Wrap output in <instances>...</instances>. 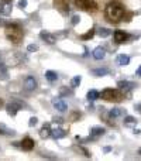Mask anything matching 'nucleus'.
Listing matches in <instances>:
<instances>
[{
	"label": "nucleus",
	"mask_w": 141,
	"mask_h": 161,
	"mask_svg": "<svg viewBox=\"0 0 141 161\" xmlns=\"http://www.w3.org/2000/svg\"><path fill=\"white\" fill-rule=\"evenodd\" d=\"M124 13H125V8L120 1H110V3H107L106 10H104V14L107 17V20L111 21V23H114V24L120 23L124 18Z\"/></svg>",
	"instance_id": "obj_1"
},
{
	"label": "nucleus",
	"mask_w": 141,
	"mask_h": 161,
	"mask_svg": "<svg viewBox=\"0 0 141 161\" xmlns=\"http://www.w3.org/2000/svg\"><path fill=\"white\" fill-rule=\"evenodd\" d=\"M6 37H7L8 41H11L13 44H20L23 41V37H24V32L21 30V27L17 24H8L6 27Z\"/></svg>",
	"instance_id": "obj_2"
},
{
	"label": "nucleus",
	"mask_w": 141,
	"mask_h": 161,
	"mask_svg": "<svg viewBox=\"0 0 141 161\" xmlns=\"http://www.w3.org/2000/svg\"><path fill=\"white\" fill-rule=\"evenodd\" d=\"M102 99L107 100V102H113V103H117V102H121L124 95L118 90V89H104L102 92Z\"/></svg>",
	"instance_id": "obj_3"
},
{
	"label": "nucleus",
	"mask_w": 141,
	"mask_h": 161,
	"mask_svg": "<svg viewBox=\"0 0 141 161\" xmlns=\"http://www.w3.org/2000/svg\"><path fill=\"white\" fill-rule=\"evenodd\" d=\"M75 4L78 8L89 11V13L97 11V3L94 0H75Z\"/></svg>",
	"instance_id": "obj_4"
},
{
	"label": "nucleus",
	"mask_w": 141,
	"mask_h": 161,
	"mask_svg": "<svg viewBox=\"0 0 141 161\" xmlns=\"http://www.w3.org/2000/svg\"><path fill=\"white\" fill-rule=\"evenodd\" d=\"M54 6L58 11H61L62 14L69 13V4L66 0H54Z\"/></svg>",
	"instance_id": "obj_5"
},
{
	"label": "nucleus",
	"mask_w": 141,
	"mask_h": 161,
	"mask_svg": "<svg viewBox=\"0 0 141 161\" xmlns=\"http://www.w3.org/2000/svg\"><path fill=\"white\" fill-rule=\"evenodd\" d=\"M34 145H35V143H34L32 138H30V137H24L23 141H21V144H20V147L23 148L24 151H31L32 148H34Z\"/></svg>",
	"instance_id": "obj_6"
},
{
	"label": "nucleus",
	"mask_w": 141,
	"mask_h": 161,
	"mask_svg": "<svg viewBox=\"0 0 141 161\" xmlns=\"http://www.w3.org/2000/svg\"><path fill=\"white\" fill-rule=\"evenodd\" d=\"M113 37H114V41H116L117 44H123V42H125V41H127V38H128V34H127V32H124V31H120V30H117V31H114Z\"/></svg>",
	"instance_id": "obj_7"
},
{
	"label": "nucleus",
	"mask_w": 141,
	"mask_h": 161,
	"mask_svg": "<svg viewBox=\"0 0 141 161\" xmlns=\"http://www.w3.org/2000/svg\"><path fill=\"white\" fill-rule=\"evenodd\" d=\"M24 88L27 90H34L37 88V80L34 79V76H27L24 80Z\"/></svg>",
	"instance_id": "obj_8"
},
{
	"label": "nucleus",
	"mask_w": 141,
	"mask_h": 161,
	"mask_svg": "<svg viewBox=\"0 0 141 161\" xmlns=\"http://www.w3.org/2000/svg\"><path fill=\"white\" fill-rule=\"evenodd\" d=\"M11 4H10V1H1L0 3V14L1 16H8L10 13H11Z\"/></svg>",
	"instance_id": "obj_9"
},
{
	"label": "nucleus",
	"mask_w": 141,
	"mask_h": 161,
	"mask_svg": "<svg viewBox=\"0 0 141 161\" xmlns=\"http://www.w3.org/2000/svg\"><path fill=\"white\" fill-rule=\"evenodd\" d=\"M52 105H54V107L58 112H65L66 110V103L63 100H61V99H58V97L52 99Z\"/></svg>",
	"instance_id": "obj_10"
},
{
	"label": "nucleus",
	"mask_w": 141,
	"mask_h": 161,
	"mask_svg": "<svg viewBox=\"0 0 141 161\" xmlns=\"http://www.w3.org/2000/svg\"><path fill=\"white\" fill-rule=\"evenodd\" d=\"M39 37L45 41V42H48V44H55V42H56L55 35H52V34H49V32H47V31H41L39 32Z\"/></svg>",
	"instance_id": "obj_11"
},
{
	"label": "nucleus",
	"mask_w": 141,
	"mask_h": 161,
	"mask_svg": "<svg viewBox=\"0 0 141 161\" xmlns=\"http://www.w3.org/2000/svg\"><path fill=\"white\" fill-rule=\"evenodd\" d=\"M117 86L121 89V90H130V89H133L134 86H135V83H134V82H130V80H118Z\"/></svg>",
	"instance_id": "obj_12"
},
{
	"label": "nucleus",
	"mask_w": 141,
	"mask_h": 161,
	"mask_svg": "<svg viewBox=\"0 0 141 161\" xmlns=\"http://www.w3.org/2000/svg\"><path fill=\"white\" fill-rule=\"evenodd\" d=\"M6 110H7V113L10 114V116H16L17 112L20 110V105H17V103H8L7 106H6Z\"/></svg>",
	"instance_id": "obj_13"
},
{
	"label": "nucleus",
	"mask_w": 141,
	"mask_h": 161,
	"mask_svg": "<svg viewBox=\"0 0 141 161\" xmlns=\"http://www.w3.org/2000/svg\"><path fill=\"white\" fill-rule=\"evenodd\" d=\"M51 127H49V123H45L44 126H42V129L39 130V136L42 137V138H48V137L51 136Z\"/></svg>",
	"instance_id": "obj_14"
},
{
	"label": "nucleus",
	"mask_w": 141,
	"mask_h": 161,
	"mask_svg": "<svg viewBox=\"0 0 141 161\" xmlns=\"http://www.w3.org/2000/svg\"><path fill=\"white\" fill-rule=\"evenodd\" d=\"M104 55H106V51H104V48H102V47H96V48L93 49V58L94 59H103Z\"/></svg>",
	"instance_id": "obj_15"
},
{
	"label": "nucleus",
	"mask_w": 141,
	"mask_h": 161,
	"mask_svg": "<svg viewBox=\"0 0 141 161\" xmlns=\"http://www.w3.org/2000/svg\"><path fill=\"white\" fill-rule=\"evenodd\" d=\"M104 127H100V126H94V127H92V130H90V136L92 137H99V136H103L104 134Z\"/></svg>",
	"instance_id": "obj_16"
},
{
	"label": "nucleus",
	"mask_w": 141,
	"mask_h": 161,
	"mask_svg": "<svg viewBox=\"0 0 141 161\" xmlns=\"http://www.w3.org/2000/svg\"><path fill=\"white\" fill-rule=\"evenodd\" d=\"M8 79V71H7V66L0 62V80H6Z\"/></svg>",
	"instance_id": "obj_17"
},
{
	"label": "nucleus",
	"mask_w": 141,
	"mask_h": 161,
	"mask_svg": "<svg viewBox=\"0 0 141 161\" xmlns=\"http://www.w3.org/2000/svg\"><path fill=\"white\" fill-rule=\"evenodd\" d=\"M117 64L121 65V66H124V65H128V64H130V56H128V55H124V54L118 55V56H117Z\"/></svg>",
	"instance_id": "obj_18"
},
{
	"label": "nucleus",
	"mask_w": 141,
	"mask_h": 161,
	"mask_svg": "<svg viewBox=\"0 0 141 161\" xmlns=\"http://www.w3.org/2000/svg\"><path fill=\"white\" fill-rule=\"evenodd\" d=\"M109 73V69H106V68H96V69H92V75L94 76H104V75H107Z\"/></svg>",
	"instance_id": "obj_19"
},
{
	"label": "nucleus",
	"mask_w": 141,
	"mask_h": 161,
	"mask_svg": "<svg viewBox=\"0 0 141 161\" xmlns=\"http://www.w3.org/2000/svg\"><path fill=\"white\" fill-rule=\"evenodd\" d=\"M51 134L54 136V138H62V137L66 136V131L62 129H54L51 131Z\"/></svg>",
	"instance_id": "obj_20"
},
{
	"label": "nucleus",
	"mask_w": 141,
	"mask_h": 161,
	"mask_svg": "<svg viewBox=\"0 0 141 161\" xmlns=\"http://www.w3.org/2000/svg\"><path fill=\"white\" fill-rule=\"evenodd\" d=\"M137 124V120L134 119L133 116H125L124 119V126L125 127H134Z\"/></svg>",
	"instance_id": "obj_21"
},
{
	"label": "nucleus",
	"mask_w": 141,
	"mask_h": 161,
	"mask_svg": "<svg viewBox=\"0 0 141 161\" xmlns=\"http://www.w3.org/2000/svg\"><path fill=\"white\" fill-rule=\"evenodd\" d=\"M45 78H47V80H49V82H55V80L58 79V75H56V72H54V71H47V72H45Z\"/></svg>",
	"instance_id": "obj_22"
},
{
	"label": "nucleus",
	"mask_w": 141,
	"mask_h": 161,
	"mask_svg": "<svg viewBox=\"0 0 141 161\" xmlns=\"http://www.w3.org/2000/svg\"><path fill=\"white\" fill-rule=\"evenodd\" d=\"M97 97H100V93H99L97 90L92 89V90L87 92V99H89V100H96Z\"/></svg>",
	"instance_id": "obj_23"
},
{
	"label": "nucleus",
	"mask_w": 141,
	"mask_h": 161,
	"mask_svg": "<svg viewBox=\"0 0 141 161\" xmlns=\"http://www.w3.org/2000/svg\"><path fill=\"white\" fill-rule=\"evenodd\" d=\"M121 113H123V110H121L120 107H114V109H111V110L109 112V116L114 119V117H118V116H121Z\"/></svg>",
	"instance_id": "obj_24"
},
{
	"label": "nucleus",
	"mask_w": 141,
	"mask_h": 161,
	"mask_svg": "<svg viewBox=\"0 0 141 161\" xmlns=\"http://www.w3.org/2000/svg\"><path fill=\"white\" fill-rule=\"evenodd\" d=\"M97 34H99L102 38H106V37H109L110 34H111V30L104 28V27H103V28H99V30H97Z\"/></svg>",
	"instance_id": "obj_25"
},
{
	"label": "nucleus",
	"mask_w": 141,
	"mask_h": 161,
	"mask_svg": "<svg viewBox=\"0 0 141 161\" xmlns=\"http://www.w3.org/2000/svg\"><path fill=\"white\" fill-rule=\"evenodd\" d=\"M80 82H82V76H80V75H78V76L72 78V80H70V86H72V88H76V86H79V85H80Z\"/></svg>",
	"instance_id": "obj_26"
},
{
	"label": "nucleus",
	"mask_w": 141,
	"mask_h": 161,
	"mask_svg": "<svg viewBox=\"0 0 141 161\" xmlns=\"http://www.w3.org/2000/svg\"><path fill=\"white\" fill-rule=\"evenodd\" d=\"M94 32H96V31H94L93 28H90L86 34H83V35H82V38H83V40H89V38H92V37L94 35Z\"/></svg>",
	"instance_id": "obj_27"
},
{
	"label": "nucleus",
	"mask_w": 141,
	"mask_h": 161,
	"mask_svg": "<svg viewBox=\"0 0 141 161\" xmlns=\"http://www.w3.org/2000/svg\"><path fill=\"white\" fill-rule=\"evenodd\" d=\"M7 133H11V134H14V131H13V130L10 131V130L6 129V126H4V124H0V134H7Z\"/></svg>",
	"instance_id": "obj_28"
},
{
	"label": "nucleus",
	"mask_w": 141,
	"mask_h": 161,
	"mask_svg": "<svg viewBox=\"0 0 141 161\" xmlns=\"http://www.w3.org/2000/svg\"><path fill=\"white\" fill-rule=\"evenodd\" d=\"M27 51H28V52H34V51H38V45H35V44H30V45L27 47Z\"/></svg>",
	"instance_id": "obj_29"
},
{
	"label": "nucleus",
	"mask_w": 141,
	"mask_h": 161,
	"mask_svg": "<svg viewBox=\"0 0 141 161\" xmlns=\"http://www.w3.org/2000/svg\"><path fill=\"white\" fill-rule=\"evenodd\" d=\"M37 121H38V119H37V117H31V119H30V121H28V124H30V126H35V124H37Z\"/></svg>",
	"instance_id": "obj_30"
},
{
	"label": "nucleus",
	"mask_w": 141,
	"mask_h": 161,
	"mask_svg": "<svg viewBox=\"0 0 141 161\" xmlns=\"http://www.w3.org/2000/svg\"><path fill=\"white\" fill-rule=\"evenodd\" d=\"M18 7L20 8L27 7V0H20V1H18Z\"/></svg>",
	"instance_id": "obj_31"
},
{
	"label": "nucleus",
	"mask_w": 141,
	"mask_h": 161,
	"mask_svg": "<svg viewBox=\"0 0 141 161\" xmlns=\"http://www.w3.org/2000/svg\"><path fill=\"white\" fill-rule=\"evenodd\" d=\"M79 20H80V17H79V16H73V17H72V24H73V25L78 24Z\"/></svg>",
	"instance_id": "obj_32"
},
{
	"label": "nucleus",
	"mask_w": 141,
	"mask_h": 161,
	"mask_svg": "<svg viewBox=\"0 0 141 161\" xmlns=\"http://www.w3.org/2000/svg\"><path fill=\"white\" fill-rule=\"evenodd\" d=\"M54 121H55V123H62V119H61V117H55V119H54Z\"/></svg>",
	"instance_id": "obj_33"
},
{
	"label": "nucleus",
	"mask_w": 141,
	"mask_h": 161,
	"mask_svg": "<svg viewBox=\"0 0 141 161\" xmlns=\"http://www.w3.org/2000/svg\"><path fill=\"white\" fill-rule=\"evenodd\" d=\"M137 75H138V76L141 78V65L138 66V69H137Z\"/></svg>",
	"instance_id": "obj_34"
},
{
	"label": "nucleus",
	"mask_w": 141,
	"mask_h": 161,
	"mask_svg": "<svg viewBox=\"0 0 141 161\" xmlns=\"http://www.w3.org/2000/svg\"><path fill=\"white\" fill-rule=\"evenodd\" d=\"M1 106H3V100L0 99V107H1Z\"/></svg>",
	"instance_id": "obj_35"
},
{
	"label": "nucleus",
	"mask_w": 141,
	"mask_h": 161,
	"mask_svg": "<svg viewBox=\"0 0 141 161\" xmlns=\"http://www.w3.org/2000/svg\"><path fill=\"white\" fill-rule=\"evenodd\" d=\"M138 154H140V155H141V148H140V150H138Z\"/></svg>",
	"instance_id": "obj_36"
},
{
	"label": "nucleus",
	"mask_w": 141,
	"mask_h": 161,
	"mask_svg": "<svg viewBox=\"0 0 141 161\" xmlns=\"http://www.w3.org/2000/svg\"><path fill=\"white\" fill-rule=\"evenodd\" d=\"M3 1H11V0H3Z\"/></svg>",
	"instance_id": "obj_37"
}]
</instances>
